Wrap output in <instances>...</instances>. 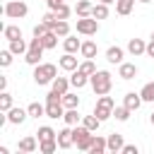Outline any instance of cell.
I'll use <instances>...</instances> for the list:
<instances>
[{"mask_svg":"<svg viewBox=\"0 0 154 154\" xmlns=\"http://www.w3.org/2000/svg\"><path fill=\"white\" fill-rule=\"evenodd\" d=\"M55 77H58V67L53 63H38V65H34V82L38 87L51 84Z\"/></svg>","mask_w":154,"mask_h":154,"instance_id":"cell-1","label":"cell"},{"mask_svg":"<svg viewBox=\"0 0 154 154\" xmlns=\"http://www.w3.org/2000/svg\"><path fill=\"white\" fill-rule=\"evenodd\" d=\"M89 84H91V89H94V94H108L111 91V87H113V77H111V72H106V70H96L91 77H89Z\"/></svg>","mask_w":154,"mask_h":154,"instance_id":"cell-2","label":"cell"},{"mask_svg":"<svg viewBox=\"0 0 154 154\" xmlns=\"http://www.w3.org/2000/svg\"><path fill=\"white\" fill-rule=\"evenodd\" d=\"M43 41L38 38V36H34L31 41H29V51L24 53V60L29 63V65H38L41 63V55H43Z\"/></svg>","mask_w":154,"mask_h":154,"instance_id":"cell-3","label":"cell"},{"mask_svg":"<svg viewBox=\"0 0 154 154\" xmlns=\"http://www.w3.org/2000/svg\"><path fill=\"white\" fill-rule=\"evenodd\" d=\"M113 108H116V101H113L111 96L101 94L99 101H96V106H94V113H96L101 120H108V118H113Z\"/></svg>","mask_w":154,"mask_h":154,"instance_id":"cell-4","label":"cell"},{"mask_svg":"<svg viewBox=\"0 0 154 154\" xmlns=\"http://www.w3.org/2000/svg\"><path fill=\"white\" fill-rule=\"evenodd\" d=\"M72 135H75V144H77V149H82V152H89V147H91V140H94L91 130H89L87 125H77V128L72 130Z\"/></svg>","mask_w":154,"mask_h":154,"instance_id":"cell-5","label":"cell"},{"mask_svg":"<svg viewBox=\"0 0 154 154\" xmlns=\"http://www.w3.org/2000/svg\"><path fill=\"white\" fill-rule=\"evenodd\" d=\"M26 12H29V7H26V2H22V0H10V2H5V17H10V19H22V17H26Z\"/></svg>","mask_w":154,"mask_h":154,"instance_id":"cell-6","label":"cell"},{"mask_svg":"<svg viewBox=\"0 0 154 154\" xmlns=\"http://www.w3.org/2000/svg\"><path fill=\"white\" fill-rule=\"evenodd\" d=\"M77 31L84 36H94L99 31V19L96 17H77Z\"/></svg>","mask_w":154,"mask_h":154,"instance_id":"cell-7","label":"cell"},{"mask_svg":"<svg viewBox=\"0 0 154 154\" xmlns=\"http://www.w3.org/2000/svg\"><path fill=\"white\" fill-rule=\"evenodd\" d=\"M118 77H120V79H135V77H137V65L123 60V63L118 65Z\"/></svg>","mask_w":154,"mask_h":154,"instance_id":"cell-8","label":"cell"},{"mask_svg":"<svg viewBox=\"0 0 154 154\" xmlns=\"http://www.w3.org/2000/svg\"><path fill=\"white\" fill-rule=\"evenodd\" d=\"M58 144H60V149H70L75 144V135H72V128L70 125L58 132Z\"/></svg>","mask_w":154,"mask_h":154,"instance_id":"cell-9","label":"cell"},{"mask_svg":"<svg viewBox=\"0 0 154 154\" xmlns=\"http://www.w3.org/2000/svg\"><path fill=\"white\" fill-rule=\"evenodd\" d=\"M26 116H29V111H24V108H10L7 111V120L12 123V125H22L24 120H26Z\"/></svg>","mask_w":154,"mask_h":154,"instance_id":"cell-10","label":"cell"},{"mask_svg":"<svg viewBox=\"0 0 154 154\" xmlns=\"http://www.w3.org/2000/svg\"><path fill=\"white\" fill-rule=\"evenodd\" d=\"M128 53L130 55H142V53H147V43L142 38H130L128 41Z\"/></svg>","mask_w":154,"mask_h":154,"instance_id":"cell-11","label":"cell"},{"mask_svg":"<svg viewBox=\"0 0 154 154\" xmlns=\"http://www.w3.org/2000/svg\"><path fill=\"white\" fill-rule=\"evenodd\" d=\"M123 55H125V51H123L120 46H111V48L106 51V60L113 63V65H120V63H123Z\"/></svg>","mask_w":154,"mask_h":154,"instance_id":"cell-12","label":"cell"},{"mask_svg":"<svg viewBox=\"0 0 154 154\" xmlns=\"http://www.w3.org/2000/svg\"><path fill=\"white\" fill-rule=\"evenodd\" d=\"M58 65L65 70V72H72V70H77L79 65H77V58H75V53H65L60 60H58Z\"/></svg>","mask_w":154,"mask_h":154,"instance_id":"cell-13","label":"cell"},{"mask_svg":"<svg viewBox=\"0 0 154 154\" xmlns=\"http://www.w3.org/2000/svg\"><path fill=\"white\" fill-rule=\"evenodd\" d=\"M87 82H89V75H84L79 67H77V70H72V75H70V84H72L75 89H82Z\"/></svg>","mask_w":154,"mask_h":154,"instance_id":"cell-14","label":"cell"},{"mask_svg":"<svg viewBox=\"0 0 154 154\" xmlns=\"http://www.w3.org/2000/svg\"><path fill=\"white\" fill-rule=\"evenodd\" d=\"M17 147H19V152H24V154H31V152H36V149H38V140L29 135V137L19 140V144H17Z\"/></svg>","mask_w":154,"mask_h":154,"instance_id":"cell-15","label":"cell"},{"mask_svg":"<svg viewBox=\"0 0 154 154\" xmlns=\"http://www.w3.org/2000/svg\"><path fill=\"white\" fill-rule=\"evenodd\" d=\"M123 103H125L130 111H137V108L142 106V96H140V94H135V91H128V94L123 96Z\"/></svg>","mask_w":154,"mask_h":154,"instance_id":"cell-16","label":"cell"},{"mask_svg":"<svg viewBox=\"0 0 154 154\" xmlns=\"http://www.w3.org/2000/svg\"><path fill=\"white\" fill-rule=\"evenodd\" d=\"M63 48H65V53H77L79 48H82V41L77 38V36H65V41H63Z\"/></svg>","mask_w":154,"mask_h":154,"instance_id":"cell-17","label":"cell"},{"mask_svg":"<svg viewBox=\"0 0 154 154\" xmlns=\"http://www.w3.org/2000/svg\"><path fill=\"white\" fill-rule=\"evenodd\" d=\"M106 144H108V152H123V135L111 132L108 140H106Z\"/></svg>","mask_w":154,"mask_h":154,"instance_id":"cell-18","label":"cell"},{"mask_svg":"<svg viewBox=\"0 0 154 154\" xmlns=\"http://www.w3.org/2000/svg\"><path fill=\"white\" fill-rule=\"evenodd\" d=\"M89 152H91V154H103V152H108V144H106V140H103L101 135H94Z\"/></svg>","mask_w":154,"mask_h":154,"instance_id":"cell-19","label":"cell"},{"mask_svg":"<svg viewBox=\"0 0 154 154\" xmlns=\"http://www.w3.org/2000/svg\"><path fill=\"white\" fill-rule=\"evenodd\" d=\"M91 10H94V5L89 0H77V5H75L77 17H91Z\"/></svg>","mask_w":154,"mask_h":154,"instance_id":"cell-20","label":"cell"},{"mask_svg":"<svg viewBox=\"0 0 154 154\" xmlns=\"http://www.w3.org/2000/svg\"><path fill=\"white\" fill-rule=\"evenodd\" d=\"M132 7H135V0H116V12L120 17H128L132 12Z\"/></svg>","mask_w":154,"mask_h":154,"instance_id":"cell-21","label":"cell"},{"mask_svg":"<svg viewBox=\"0 0 154 154\" xmlns=\"http://www.w3.org/2000/svg\"><path fill=\"white\" fill-rule=\"evenodd\" d=\"M96 51H99V48H96L94 41H82V48H79L82 58H91V60H94V58H96Z\"/></svg>","mask_w":154,"mask_h":154,"instance_id":"cell-22","label":"cell"},{"mask_svg":"<svg viewBox=\"0 0 154 154\" xmlns=\"http://www.w3.org/2000/svg\"><path fill=\"white\" fill-rule=\"evenodd\" d=\"M36 137H38V142H43V140H55L58 132H55L51 125H41V128L36 130Z\"/></svg>","mask_w":154,"mask_h":154,"instance_id":"cell-23","label":"cell"},{"mask_svg":"<svg viewBox=\"0 0 154 154\" xmlns=\"http://www.w3.org/2000/svg\"><path fill=\"white\" fill-rule=\"evenodd\" d=\"M2 34H5V38H7V41H17V38H22V29H19V26H14V24L2 26Z\"/></svg>","mask_w":154,"mask_h":154,"instance_id":"cell-24","label":"cell"},{"mask_svg":"<svg viewBox=\"0 0 154 154\" xmlns=\"http://www.w3.org/2000/svg\"><path fill=\"white\" fill-rule=\"evenodd\" d=\"M41 41H43V48H46V51H51V48H55V46H58V34L51 29V31H46V34L41 36Z\"/></svg>","mask_w":154,"mask_h":154,"instance_id":"cell-25","label":"cell"},{"mask_svg":"<svg viewBox=\"0 0 154 154\" xmlns=\"http://www.w3.org/2000/svg\"><path fill=\"white\" fill-rule=\"evenodd\" d=\"M67 87H72L67 77H55V79L51 82V89H55L58 94H65V91H67Z\"/></svg>","mask_w":154,"mask_h":154,"instance_id":"cell-26","label":"cell"},{"mask_svg":"<svg viewBox=\"0 0 154 154\" xmlns=\"http://www.w3.org/2000/svg\"><path fill=\"white\" fill-rule=\"evenodd\" d=\"M101 123H103V120H101V118H99L96 113H91V116H84V118H82V125H87V128H89L91 132H96Z\"/></svg>","mask_w":154,"mask_h":154,"instance_id":"cell-27","label":"cell"},{"mask_svg":"<svg viewBox=\"0 0 154 154\" xmlns=\"http://www.w3.org/2000/svg\"><path fill=\"white\" fill-rule=\"evenodd\" d=\"M26 111H29L31 118H41V116H46V106L38 103V101H31V103L26 106Z\"/></svg>","mask_w":154,"mask_h":154,"instance_id":"cell-28","label":"cell"},{"mask_svg":"<svg viewBox=\"0 0 154 154\" xmlns=\"http://www.w3.org/2000/svg\"><path fill=\"white\" fill-rule=\"evenodd\" d=\"M130 113H132V111H130V108H128L125 103H123V106H116V108H113V118H116V120H120V123H125V120L130 118Z\"/></svg>","mask_w":154,"mask_h":154,"instance_id":"cell-29","label":"cell"},{"mask_svg":"<svg viewBox=\"0 0 154 154\" xmlns=\"http://www.w3.org/2000/svg\"><path fill=\"white\" fill-rule=\"evenodd\" d=\"M58 147H60V144H58V137H55V140H43V142H38V149H41L43 154H53Z\"/></svg>","mask_w":154,"mask_h":154,"instance_id":"cell-30","label":"cell"},{"mask_svg":"<svg viewBox=\"0 0 154 154\" xmlns=\"http://www.w3.org/2000/svg\"><path fill=\"white\" fill-rule=\"evenodd\" d=\"M10 51H12L14 55H22V53L29 51V46L24 43V38H17V41H10Z\"/></svg>","mask_w":154,"mask_h":154,"instance_id":"cell-31","label":"cell"},{"mask_svg":"<svg viewBox=\"0 0 154 154\" xmlns=\"http://www.w3.org/2000/svg\"><path fill=\"white\" fill-rule=\"evenodd\" d=\"M63 106H65V108H77V106H79V96L65 91V94H63Z\"/></svg>","mask_w":154,"mask_h":154,"instance_id":"cell-32","label":"cell"},{"mask_svg":"<svg viewBox=\"0 0 154 154\" xmlns=\"http://www.w3.org/2000/svg\"><path fill=\"white\" fill-rule=\"evenodd\" d=\"M79 113H77V108H65V116H63V120L67 123V125H77L79 123Z\"/></svg>","mask_w":154,"mask_h":154,"instance_id":"cell-33","label":"cell"},{"mask_svg":"<svg viewBox=\"0 0 154 154\" xmlns=\"http://www.w3.org/2000/svg\"><path fill=\"white\" fill-rule=\"evenodd\" d=\"M91 17H96V19H106V17H108V5H106V2H99V5H94V10H91Z\"/></svg>","mask_w":154,"mask_h":154,"instance_id":"cell-34","label":"cell"},{"mask_svg":"<svg viewBox=\"0 0 154 154\" xmlns=\"http://www.w3.org/2000/svg\"><path fill=\"white\" fill-rule=\"evenodd\" d=\"M10 108H12V94H10V91H2V94H0V111L7 113Z\"/></svg>","mask_w":154,"mask_h":154,"instance_id":"cell-35","label":"cell"},{"mask_svg":"<svg viewBox=\"0 0 154 154\" xmlns=\"http://www.w3.org/2000/svg\"><path fill=\"white\" fill-rule=\"evenodd\" d=\"M140 96H142V101H154V82H147V84L142 87Z\"/></svg>","mask_w":154,"mask_h":154,"instance_id":"cell-36","label":"cell"},{"mask_svg":"<svg viewBox=\"0 0 154 154\" xmlns=\"http://www.w3.org/2000/svg\"><path fill=\"white\" fill-rule=\"evenodd\" d=\"M79 70H82L84 75H89V77H91V75L96 72V65H94V60H91V58H84V63H79Z\"/></svg>","mask_w":154,"mask_h":154,"instance_id":"cell-37","label":"cell"},{"mask_svg":"<svg viewBox=\"0 0 154 154\" xmlns=\"http://www.w3.org/2000/svg\"><path fill=\"white\" fill-rule=\"evenodd\" d=\"M41 22H43V24H48V29H55V24H58V17H55V12L51 10V12H46V14L41 17Z\"/></svg>","mask_w":154,"mask_h":154,"instance_id":"cell-38","label":"cell"},{"mask_svg":"<svg viewBox=\"0 0 154 154\" xmlns=\"http://www.w3.org/2000/svg\"><path fill=\"white\" fill-rule=\"evenodd\" d=\"M58 36H67L70 34V24L65 22V19H58V24H55V29H53Z\"/></svg>","mask_w":154,"mask_h":154,"instance_id":"cell-39","label":"cell"},{"mask_svg":"<svg viewBox=\"0 0 154 154\" xmlns=\"http://www.w3.org/2000/svg\"><path fill=\"white\" fill-rule=\"evenodd\" d=\"M53 12H55V17H58V19H67L72 10H70V5H67V2H63V5H60L58 10H53Z\"/></svg>","mask_w":154,"mask_h":154,"instance_id":"cell-40","label":"cell"},{"mask_svg":"<svg viewBox=\"0 0 154 154\" xmlns=\"http://www.w3.org/2000/svg\"><path fill=\"white\" fill-rule=\"evenodd\" d=\"M12 55H14V53H12L10 48H7V51H0V65H2V67H7V65L12 63Z\"/></svg>","mask_w":154,"mask_h":154,"instance_id":"cell-41","label":"cell"},{"mask_svg":"<svg viewBox=\"0 0 154 154\" xmlns=\"http://www.w3.org/2000/svg\"><path fill=\"white\" fill-rule=\"evenodd\" d=\"M46 31H51V29H48V24H43V22H38V24L34 26V36H38V38H41Z\"/></svg>","mask_w":154,"mask_h":154,"instance_id":"cell-42","label":"cell"},{"mask_svg":"<svg viewBox=\"0 0 154 154\" xmlns=\"http://www.w3.org/2000/svg\"><path fill=\"white\" fill-rule=\"evenodd\" d=\"M140 147L137 144H123V154H137Z\"/></svg>","mask_w":154,"mask_h":154,"instance_id":"cell-43","label":"cell"},{"mask_svg":"<svg viewBox=\"0 0 154 154\" xmlns=\"http://www.w3.org/2000/svg\"><path fill=\"white\" fill-rule=\"evenodd\" d=\"M46 2H48V10H58L63 5V0H46Z\"/></svg>","mask_w":154,"mask_h":154,"instance_id":"cell-44","label":"cell"},{"mask_svg":"<svg viewBox=\"0 0 154 154\" xmlns=\"http://www.w3.org/2000/svg\"><path fill=\"white\" fill-rule=\"evenodd\" d=\"M147 55H149V58H154V41H149V43H147Z\"/></svg>","mask_w":154,"mask_h":154,"instance_id":"cell-45","label":"cell"},{"mask_svg":"<svg viewBox=\"0 0 154 154\" xmlns=\"http://www.w3.org/2000/svg\"><path fill=\"white\" fill-rule=\"evenodd\" d=\"M0 89L7 91V77H0Z\"/></svg>","mask_w":154,"mask_h":154,"instance_id":"cell-46","label":"cell"},{"mask_svg":"<svg viewBox=\"0 0 154 154\" xmlns=\"http://www.w3.org/2000/svg\"><path fill=\"white\" fill-rule=\"evenodd\" d=\"M99 2H106V5H111V2H116V0H99Z\"/></svg>","mask_w":154,"mask_h":154,"instance_id":"cell-47","label":"cell"},{"mask_svg":"<svg viewBox=\"0 0 154 154\" xmlns=\"http://www.w3.org/2000/svg\"><path fill=\"white\" fill-rule=\"evenodd\" d=\"M149 120H152V125H154V113H152V116H149Z\"/></svg>","mask_w":154,"mask_h":154,"instance_id":"cell-48","label":"cell"},{"mask_svg":"<svg viewBox=\"0 0 154 154\" xmlns=\"http://www.w3.org/2000/svg\"><path fill=\"white\" fill-rule=\"evenodd\" d=\"M140 2H144V5H147V2H152V0H140Z\"/></svg>","mask_w":154,"mask_h":154,"instance_id":"cell-49","label":"cell"},{"mask_svg":"<svg viewBox=\"0 0 154 154\" xmlns=\"http://www.w3.org/2000/svg\"><path fill=\"white\" fill-rule=\"evenodd\" d=\"M152 41H154V31H152Z\"/></svg>","mask_w":154,"mask_h":154,"instance_id":"cell-50","label":"cell"},{"mask_svg":"<svg viewBox=\"0 0 154 154\" xmlns=\"http://www.w3.org/2000/svg\"><path fill=\"white\" fill-rule=\"evenodd\" d=\"M63 2H65V0H63Z\"/></svg>","mask_w":154,"mask_h":154,"instance_id":"cell-51","label":"cell"}]
</instances>
